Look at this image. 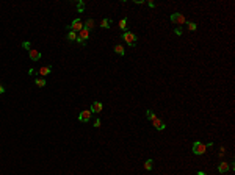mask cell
Instances as JSON below:
<instances>
[{
  "label": "cell",
  "mask_w": 235,
  "mask_h": 175,
  "mask_svg": "<svg viewBox=\"0 0 235 175\" xmlns=\"http://www.w3.org/2000/svg\"><path fill=\"white\" fill-rule=\"evenodd\" d=\"M122 39L125 41L127 45H130V47H133V45L137 44V36H135L133 33H130V31H124L122 33Z\"/></svg>",
  "instance_id": "1"
},
{
  "label": "cell",
  "mask_w": 235,
  "mask_h": 175,
  "mask_svg": "<svg viewBox=\"0 0 235 175\" xmlns=\"http://www.w3.org/2000/svg\"><path fill=\"white\" fill-rule=\"evenodd\" d=\"M171 22L176 24V25H184L187 24V19H185V16L184 14H180V13H174V14H171Z\"/></svg>",
  "instance_id": "2"
},
{
  "label": "cell",
  "mask_w": 235,
  "mask_h": 175,
  "mask_svg": "<svg viewBox=\"0 0 235 175\" xmlns=\"http://www.w3.org/2000/svg\"><path fill=\"white\" fill-rule=\"evenodd\" d=\"M207 149H209L207 144H202V142H194L193 144V153L194 155H204Z\"/></svg>",
  "instance_id": "3"
},
{
  "label": "cell",
  "mask_w": 235,
  "mask_h": 175,
  "mask_svg": "<svg viewBox=\"0 0 235 175\" xmlns=\"http://www.w3.org/2000/svg\"><path fill=\"white\" fill-rule=\"evenodd\" d=\"M69 28H72V31H82L83 30V24H82V21H80V19H74V21H72V24L69 25Z\"/></svg>",
  "instance_id": "4"
},
{
  "label": "cell",
  "mask_w": 235,
  "mask_h": 175,
  "mask_svg": "<svg viewBox=\"0 0 235 175\" xmlns=\"http://www.w3.org/2000/svg\"><path fill=\"white\" fill-rule=\"evenodd\" d=\"M89 119H91V111H88V109H85V111H82L78 114V121L80 122H88Z\"/></svg>",
  "instance_id": "5"
},
{
  "label": "cell",
  "mask_w": 235,
  "mask_h": 175,
  "mask_svg": "<svg viewBox=\"0 0 235 175\" xmlns=\"http://www.w3.org/2000/svg\"><path fill=\"white\" fill-rule=\"evenodd\" d=\"M102 109H104V105L101 103V102H93V105H91V109H89V111H91V113H101L102 111Z\"/></svg>",
  "instance_id": "6"
},
{
  "label": "cell",
  "mask_w": 235,
  "mask_h": 175,
  "mask_svg": "<svg viewBox=\"0 0 235 175\" xmlns=\"http://www.w3.org/2000/svg\"><path fill=\"white\" fill-rule=\"evenodd\" d=\"M152 124H154V127H155L158 131H163V130H165V127H166V125H165L163 122H161L160 119H157V117H155V119H154V121H152Z\"/></svg>",
  "instance_id": "7"
},
{
  "label": "cell",
  "mask_w": 235,
  "mask_h": 175,
  "mask_svg": "<svg viewBox=\"0 0 235 175\" xmlns=\"http://www.w3.org/2000/svg\"><path fill=\"white\" fill-rule=\"evenodd\" d=\"M28 55H30V60L31 61H38V60H41V53L38 52V50H28Z\"/></svg>",
  "instance_id": "8"
},
{
  "label": "cell",
  "mask_w": 235,
  "mask_h": 175,
  "mask_svg": "<svg viewBox=\"0 0 235 175\" xmlns=\"http://www.w3.org/2000/svg\"><path fill=\"white\" fill-rule=\"evenodd\" d=\"M50 72H52V67H50V66H42V67L39 69V75H42V78H44L46 75H49Z\"/></svg>",
  "instance_id": "9"
},
{
  "label": "cell",
  "mask_w": 235,
  "mask_h": 175,
  "mask_svg": "<svg viewBox=\"0 0 235 175\" xmlns=\"http://www.w3.org/2000/svg\"><path fill=\"white\" fill-rule=\"evenodd\" d=\"M218 170L221 172V173H226L229 170V164L226 163V161H223V163H220V166H218Z\"/></svg>",
  "instance_id": "10"
},
{
  "label": "cell",
  "mask_w": 235,
  "mask_h": 175,
  "mask_svg": "<svg viewBox=\"0 0 235 175\" xmlns=\"http://www.w3.org/2000/svg\"><path fill=\"white\" fill-rule=\"evenodd\" d=\"M35 85L39 86V88H44V86H46V78H42V77L41 78H36L35 80Z\"/></svg>",
  "instance_id": "11"
},
{
  "label": "cell",
  "mask_w": 235,
  "mask_h": 175,
  "mask_svg": "<svg viewBox=\"0 0 235 175\" xmlns=\"http://www.w3.org/2000/svg\"><path fill=\"white\" fill-rule=\"evenodd\" d=\"M93 27H94V21H93V19H88V21H86V24L83 25V28L89 31V30H91V28H93Z\"/></svg>",
  "instance_id": "12"
},
{
  "label": "cell",
  "mask_w": 235,
  "mask_h": 175,
  "mask_svg": "<svg viewBox=\"0 0 235 175\" xmlns=\"http://www.w3.org/2000/svg\"><path fill=\"white\" fill-rule=\"evenodd\" d=\"M114 52H116L117 55H121V57H122V55L125 53V50H124V47H122V45H121V44H117V45H114Z\"/></svg>",
  "instance_id": "13"
},
{
  "label": "cell",
  "mask_w": 235,
  "mask_h": 175,
  "mask_svg": "<svg viewBox=\"0 0 235 175\" xmlns=\"http://www.w3.org/2000/svg\"><path fill=\"white\" fill-rule=\"evenodd\" d=\"M119 28L124 30V31H127V19H121L119 21Z\"/></svg>",
  "instance_id": "14"
},
{
  "label": "cell",
  "mask_w": 235,
  "mask_h": 175,
  "mask_svg": "<svg viewBox=\"0 0 235 175\" xmlns=\"http://www.w3.org/2000/svg\"><path fill=\"white\" fill-rule=\"evenodd\" d=\"M110 24H111V19H104L101 27H102V28H110Z\"/></svg>",
  "instance_id": "15"
},
{
  "label": "cell",
  "mask_w": 235,
  "mask_h": 175,
  "mask_svg": "<svg viewBox=\"0 0 235 175\" xmlns=\"http://www.w3.org/2000/svg\"><path fill=\"white\" fill-rule=\"evenodd\" d=\"M154 167V161L152 160H147L146 163H144V169H146V170H151Z\"/></svg>",
  "instance_id": "16"
},
{
  "label": "cell",
  "mask_w": 235,
  "mask_h": 175,
  "mask_svg": "<svg viewBox=\"0 0 235 175\" xmlns=\"http://www.w3.org/2000/svg\"><path fill=\"white\" fill-rule=\"evenodd\" d=\"M68 39L69 41H77V33L75 31H69L68 33Z\"/></svg>",
  "instance_id": "17"
},
{
  "label": "cell",
  "mask_w": 235,
  "mask_h": 175,
  "mask_svg": "<svg viewBox=\"0 0 235 175\" xmlns=\"http://www.w3.org/2000/svg\"><path fill=\"white\" fill-rule=\"evenodd\" d=\"M146 117L149 119V121H154V119H155V114H154V111L147 109V111H146Z\"/></svg>",
  "instance_id": "18"
},
{
  "label": "cell",
  "mask_w": 235,
  "mask_h": 175,
  "mask_svg": "<svg viewBox=\"0 0 235 175\" xmlns=\"http://www.w3.org/2000/svg\"><path fill=\"white\" fill-rule=\"evenodd\" d=\"M196 28H197V25H196L194 22H188V30H190V31H194Z\"/></svg>",
  "instance_id": "19"
},
{
  "label": "cell",
  "mask_w": 235,
  "mask_h": 175,
  "mask_svg": "<svg viewBox=\"0 0 235 175\" xmlns=\"http://www.w3.org/2000/svg\"><path fill=\"white\" fill-rule=\"evenodd\" d=\"M22 47H24V49H27V50H30V42H27V41H25V42H22Z\"/></svg>",
  "instance_id": "20"
},
{
  "label": "cell",
  "mask_w": 235,
  "mask_h": 175,
  "mask_svg": "<svg viewBox=\"0 0 235 175\" xmlns=\"http://www.w3.org/2000/svg\"><path fill=\"white\" fill-rule=\"evenodd\" d=\"M77 6H78V11H83V6H85V3H83V2H78V5H77Z\"/></svg>",
  "instance_id": "21"
},
{
  "label": "cell",
  "mask_w": 235,
  "mask_h": 175,
  "mask_svg": "<svg viewBox=\"0 0 235 175\" xmlns=\"http://www.w3.org/2000/svg\"><path fill=\"white\" fill-rule=\"evenodd\" d=\"M182 31H184V30H182V27H177V28H176V34H179V36L182 34Z\"/></svg>",
  "instance_id": "22"
},
{
  "label": "cell",
  "mask_w": 235,
  "mask_h": 175,
  "mask_svg": "<svg viewBox=\"0 0 235 175\" xmlns=\"http://www.w3.org/2000/svg\"><path fill=\"white\" fill-rule=\"evenodd\" d=\"M94 127H101V119H96L94 121Z\"/></svg>",
  "instance_id": "23"
},
{
  "label": "cell",
  "mask_w": 235,
  "mask_h": 175,
  "mask_svg": "<svg viewBox=\"0 0 235 175\" xmlns=\"http://www.w3.org/2000/svg\"><path fill=\"white\" fill-rule=\"evenodd\" d=\"M3 92H5V88H3L2 85H0V94H3Z\"/></svg>",
  "instance_id": "24"
},
{
  "label": "cell",
  "mask_w": 235,
  "mask_h": 175,
  "mask_svg": "<svg viewBox=\"0 0 235 175\" xmlns=\"http://www.w3.org/2000/svg\"><path fill=\"white\" fill-rule=\"evenodd\" d=\"M147 5H149L151 8H154V6H155V3H154V2H147Z\"/></svg>",
  "instance_id": "25"
}]
</instances>
